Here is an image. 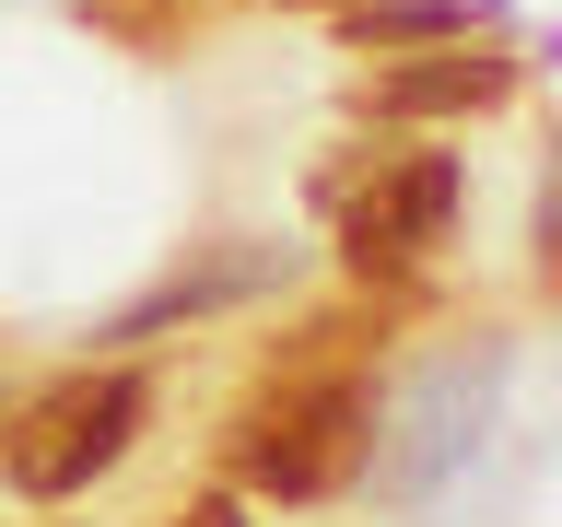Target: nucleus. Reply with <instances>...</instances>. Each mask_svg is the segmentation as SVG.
<instances>
[{"label":"nucleus","mask_w":562,"mask_h":527,"mask_svg":"<svg viewBox=\"0 0 562 527\" xmlns=\"http://www.w3.org/2000/svg\"><path fill=\"white\" fill-rule=\"evenodd\" d=\"M140 375L130 363H82V375H59L47 399H35L24 422H12V481L24 492H82V481H105L117 457H130V434H140Z\"/></svg>","instance_id":"nucleus-2"},{"label":"nucleus","mask_w":562,"mask_h":527,"mask_svg":"<svg viewBox=\"0 0 562 527\" xmlns=\"http://www.w3.org/2000/svg\"><path fill=\"white\" fill-rule=\"evenodd\" d=\"M176 527H235V504H188V516H176Z\"/></svg>","instance_id":"nucleus-5"},{"label":"nucleus","mask_w":562,"mask_h":527,"mask_svg":"<svg viewBox=\"0 0 562 527\" xmlns=\"http://www.w3.org/2000/svg\"><path fill=\"white\" fill-rule=\"evenodd\" d=\"M516 94V59H481V47H446L422 70H375V117H469V105Z\"/></svg>","instance_id":"nucleus-4"},{"label":"nucleus","mask_w":562,"mask_h":527,"mask_svg":"<svg viewBox=\"0 0 562 527\" xmlns=\"http://www.w3.org/2000/svg\"><path fill=\"white\" fill-rule=\"evenodd\" d=\"M457 223V165L446 153H375V176L340 200V258L351 270H422Z\"/></svg>","instance_id":"nucleus-3"},{"label":"nucleus","mask_w":562,"mask_h":527,"mask_svg":"<svg viewBox=\"0 0 562 527\" xmlns=\"http://www.w3.org/2000/svg\"><path fill=\"white\" fill-rule=\"evenodd\" d=\"M375 446V386L351 375V363H305V375H270L258 399L235 411V469L281 504H316V492H340Z\"/></svg>","instance_id":"nucleus-1"}]
</instances>
